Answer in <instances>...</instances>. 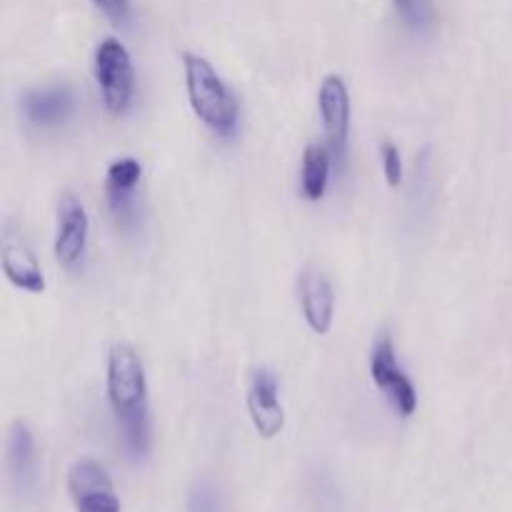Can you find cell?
Masks as SVG:
<instances>
[{"label": "cell", "instance_id": "1", "mask_svg": "<svg viewBox=\"0 0 512 512\" xmlns=\"http://www.w3.org/2000/svg\"><path fill=\"white\" fill-rule=\"evenodd\" d=\"M105 390L113 418L123 435L125 450L133 460H145L150 453V405L148 378L138 350L128 343H115L108 350Z\"/></svg>", "mask_w": 512, "mask_h": 512}, {"label": "cell", "instance_id": "2", "mask_svg": "<svg viewBox=\"0 0 512 512\" xmlns=\"http://www.w3.org/2000/svg\"><path fill=\"white\" fill-rule=\"evenodd\" d=\"M188 103L195 118L218 138H233L240 123V105L218 70L195 53H183Z\"/></svg>", "mask_w": 512, "mask_h": 512}, {"label": "cell", "instance_id": "3", "mask_svg": "<svg viewBox=\"0 0 512 512\" xmlns=\"http://www.w3.org/2000/svg\"><path fill=\"white\" fill-rule=\"evenodd\" d=\"M93 75L103 108L120 118L135 100V68L128 48L118 38L100 40L93 55Z\"/></svg>", "mask_w": 512, "mask_h": 512}, {"label": "cell", "instance_id": "4", "mask_svg": "<svg viewBox=\"0 0 512 512\" xmlns=\"http://www.w3.org/2000/svg\"><path fill=\"white\" fill-rule=\"evenodd\" d=\"M370 378L373 385L385 395L395 413L400 418H410L418 410V390L415 383L408 378L403 365L398 363V353H395L393 335L388 330L375 338L373 350H370Z\"/></svg>", "mask_w": 512, "mask_h": 512}, {"label": "cell", "instance_id": "5", "mask_svg": "<svg viewBox=\"0 0 512 512\" xmlns=\"http://www.w3.org/2000/svg\"><path fill=\"white\" fill-rule=\"evenodd\" d=\"M318 110L325 128V145L333 153L335 163L343 165L350 143V123H353V103L350 90L340 75L328 73L318 88Z\"/></svg>", "mask_w": 512, "mask_h": 512}, {"label": "cell", "instance_id": "6", "mask_svg": "<svg viewBox=\"0 0 512 512\" xmlns=\"http://www.w3.org/2000/svg\"><path fill=\"white\" fill-rule=\"evenodd\" d=\"M68 493L78 512H120L113 478L93 458H80L70 465Z\"/></svg>", "mask_w": 512, "mask_h": 512}, {"label": "cell", "instance_id": "7", "mask_svg": "<svg viewBox=\"0 0 512 512\" xmlns=\"http://www.w3.org/2000/svg\"><path fill=\"white\" fill-rule=\"evenodd\" d=\"M88 235H90L88 210H85V205L80 203L75 195L65 193L58 205V228H55V240H53L55 260H58L65 270L78 268V265L85 260Z\"/></svg>", "mask_w": 512, "mask_h": 512}, {"label": "cell", "instance_id": "8", "mask_svg": "<svg viewBox=\"0 0 512 512\" xmlns=\"http://www.w3.org/2000/svg\"><path fill=\"white\" fill-rule=\"evenodd\" d=\"M245 405H248L250 423L260 438L273 440L275 435L283 433L285 410L280 403V385L273 370L258 368L250 375Z\"/></svg>", "mask_w": 512, "mask_h": 512}, {"label": "cell", "instance_id": "9", "mask_svg": "<svg viewBox=\"0 0 512 512\" xmlns=\"http://www.w3.org/2000/svg\"><path fill=\"white\" fill-rule=\"evenodd\" d=\"M0 268H3L5 280L13 288L23 290L30 295H43L48 290L43 268L38 258L33 255L30 245L25 243L23 233L13 228V223L5 225L3 233V250H0Z\"/></svg>", "mask_w": 512, "mask_h": 512}, {"label": "cell", "instance_id": "10", "mask_svg": "<svg viewBox=\"0 0 512 512\" xmlns=\"http://www.w3.org/2000/svg\"><path fill=\"white\" fill-rule=\"evenodd\" d=\"M298 300L308 328L315 335H328L335 320V290L328 275L305 268L298 278Z\"/></svg>", "mask_w": 512, "mask_h": 512}, {"label": "cell", "instance_id": "11", "mask_svg": "<svg viewBox=\"0 0 512 512\" xmlns=\"http://www.w3.org/2000/svg\"><path fill=\"white\" fill-rule=\"evenodd\" d=\"M23 113L35 128H58L75 113L73 88L65 83H55L28 90L23 98Z\"/></svg>", "mask_w": 512, "mask_h": 512}, {"label": "cell", "instance_id": "12", "mask_svg": "<svg viewBox=\"0 0 512 512\" xmlns=\"http://www.w3.org/2000/svg\"><path fill=\"white\" fill-rule=\"evenodd\" d=\"M143 178V168L135 158H118L108 165L105 173V198L110 213L118 220H128L133 215L135 188Z\"/></svg>", "mask_w": 512, "mask_h": 512}, {"label": "cell", "instance_id": "13", "mask_svg": "<svg viewBox=\"0 0 512 512\" xmlns=\"http://www.w3.org/2000/svg\"><path fill=\"white\" fill-rule=\"evenodd\" d=\"M8 470L10 480L20 493H30L38 480V455L35 440L23 420H15L8 433Z\"/></svg>", "mask_w": 512, "mask_h": 512}, {"label": "cell", "instance_id": "14", "mask_svg": "<svg viewBox=\"0 0 512 512\" xmlns=\"http://www.w3.org/2000/svg\"><path fill=\"white\" fill-rule=\"evenodd\" d=\"M333 160L335 158L328 145L310 143L303 150V163H300V195L308 203H318L328 193Z\"/></svg>", "mask_w": 512, "mask_h": 512}, {"label": "cell", "instance_id": "15", "mask_svg": "<svg viewBox=\"0 0 512 512\" xmlns=\"http://www.w3.org/2000/svg\"><path fill=\"white\" fill-rule=\"evenodd\" d=\"M395 15L415 33H425L435 25L433 0H393Z\"/></svg>", "mask_w": 512, "mask_h": 512}, {"label": "cell", "instance_id": "16", "mask_svg": "<svg viewBox=\"0 0 512 512\" xmlns=\"http://www.w3.org/2000/svg\"><path fill=\"white\" fill-rule=\"evenodd\" d=\"M188 512H228L223 493L213 483H195L188 495Z\"/></svg>", "mask_w": 512, "mask_h": 512}, {"label": "cell", "instance_id": "17", "mask_svg": "<svg viewBox=\"0 0 512 512\" xmlns=\"http://www.w3.org/2000/svg\"><path fill=\"white\" fill-rule=\"evenodd\" d=\"M380 165H383V175L388 188H400L405 180V165L403 158H400L398 145L390 143V140H383V143H380Z\"/></svg>", "mask_w": 512, "mask_h": 512}, {"label": "cell", "instance_id": "18", "mask_svg": "<svg viewBox=\"0 0 512 512\" xmlns=\"http://www.w3.org/2000/svg\"><path fill=\"white\" fill-rule=\"evenodd\" d=\"M93 5L113 23H125L130 18V0H93Z\"/></svg>", "mask_w": 512, "mask_h": 512}]
</instances>
